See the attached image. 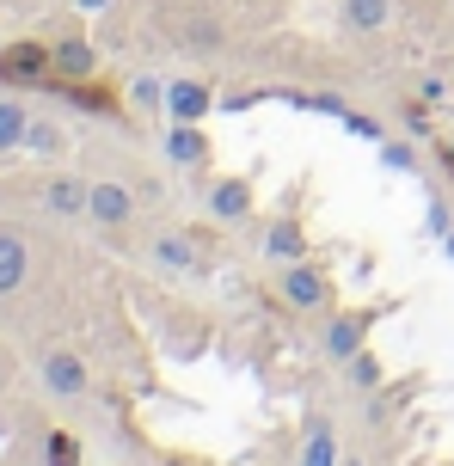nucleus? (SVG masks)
I'll return each instance as SVG.
<instances>
[{"instance_id":"obj_23","label":"nucleus","mask_w":454,"mask_h":466,"mask_svg":"<svg viewBox=\"0 0 454 466\" xmlns=\"http://www.w3.org/2000/svg\"><path fill=\"white\" fill-rule=\"evenodd\" d=\"M399 129H406L411 141H430V98H418V105H406V111H399Z\"/></svg>"},{"instance_id":"obj_2","label":"nucleus","mask_w":454,"mask_h":466,"mask_svg":"<svg viewBox=\"0 0 454 466\" xmlns=\"http://www.w3.org/2000/svg\"><path fill=\"white\" fill-rule=\"evenodd\" d=\"M393 307H332L326 313V326H319V356L332 362V369H344L357 350H368V331L381 326Z\"/></svg>"},{"instance_id":"obj_3","label":"nucleus","mask_w":454,"mask_h":466,"mask_svg":"<svg viewBox=\"0 0 454 466\" xmlns=\"http://www.w3.org/2000/svg\"><path fill=\"white\" fill-rule=\"evenodd\" d=\"M277 301L288 313H332V277L313 264V258H295V264H277Z\"/></svg>"},{"instance_id":"obj_16","label":"nucleus","mask_w":454,"mask_h":466,"mask_svg":"<svg viewBox=\"0 0 454 466\" xmlns=\"http://www.w3.org/2000/svg\"><path fill=\"white\" fill-rule=\"evenodd\" d=\"M25 277H31V246H25V233L0 228V301H6V295H19Z\"/></svg>"},{"instance_id":"obj_6","label":"nucleus","mask_w":454,"mask_h":466,"mask_svg":"<svg viewBox=\"0 0 454 466\" xmlns=\"http://www.w3.org/2000/svg\"><path fill=\"white\" fill-rule=\"evenodd\" d=\"M136 215H142V203H136V190L123 185V178H93V190H86V221L93 228L123 233Z\"/></svg>"},{"instance_id":"obj_12","label":"nucleus","mask_w":454,"mask_h":466,"mask_svg":"<svg viewBox=\"0 0 454 466\" xmlns=\"http://www.w3.org/2000/svg\"><path fill=\"white\" fill-rule=\"evenodd\" d=\"M68 147H74V136H68V123H62V116L31 111V129H25V154H31V160L62 166V160H68Z\"/></svg>"},{"instance_id":"obj_4","label":"nucleus","mask_w":454,"mask_h":466,"mask_svg":"<svg viewBox=\"0 0 454 466\" xmlns=\"http://www.w3.org/2000/svg\"><path fill=\"white\" fill-rule=\"evenodd\" d=\"M203 215H209L221 233L252 228V215H258V185H252V178H239V172L209 178V185H203Z\"/></svg>"},{"instance_id":"obj_11","label":"nucleus","mask_w":454,"mask_h":466,"mask_svg":"<svg viewBox=\"0 0 454 466\" xmlns=\"http://www.w3.org/2000/svg\"><path fill=\"white\" fill-rule=\"evenodd\" d=\"M37 80H55L49 44H6L0 49V86H37Z\"/></svg>"},{"instance_id":"obj_8","label":"nucleus","mask_w":454,"mask_h":466,"mask_svg":"<svg viewBox=\"0 0 454 466\" xmlns=\"http://www.w3.org/2000/svg\"><path fill=\"white\" fill-rule=\"evenodd\" d=\"M216 116V86L203 74H172L166 80V123H209Z\"/></svg>"},{"instance_id":"obj_25","label":"nucleus","mask_w":454,"mask_h":466,"mask_svg":"<svg viewBox=\"0 0 454 466\" xmlns=\"http://www.w3.org/2000/svg\"><path fill=\"white\" fill-rule=\"evenodd\" d=\"M338 123H344L350 136H362V141H387V123H381V116H368V111H344Z\"/></svg>"},{"instance_id":"obj_17","label":"nucleus","mask_w":454,"mask_h":466,"mask_svg":"<svg viewBox=\"0 0 454 466\" xmlns=\"http://www.w3.org/2000/svg\"><path fill=\"white\" fill-rule=\"evenodd\" d=\"M25 129H31V105L13 86H0V160L25 154Z\"/></svg>"},{"instance_id":"obj_9","label":"nucleus","mask_w":454,"mask_h":466,"mask_svg":"<svg viewBox=\"0 0 454 466\" xmlns=\"http://www.w3.org/2000/svg\"><path fill=\"white\" fill-rule=\"evenodd\" d=\"M344 461V436H338L332 411H308L301 442H295V466H338Z\"/></svg>"},{"instance_id":"obj_26","label":"nucleus","mask_w":454,"mask_h":466,"mask_svg":"<svg viewBox=\"0 0 454 466\" xmlns=\"http://www.w3.org/2000/svg\"><path fill=\"white\" fill-rule=\"evenodd\" d=\"M258 105H264V93H258V86H239V93H221V98H216V111H221V116L258 111Z\"/></svg>"},{"instance_id":"obj_18","label":"nucleus","mask_w":454,"mask_h":466,"mask_svg":"<svg viewBox=\"0 0 454 466\" xmlns=\"http://www.w3.org/2000/svg\"><path fill=\"white\" fill-rule=\"evenodd\" d=\"M375 160H381L387 172H399V178H418V172H424V154H418V141H411V136L375 141Z\"/></svg>"},{"instance_id":"obj_10","label":"nucleus","mask_w":454,"mask_h":466,"mask_svg":"<svg viewBox=\"0 0 454 466\" xmlns=\"http://www.w3.org/2000/svg\"><path fill=\"white\" fill-rule=\"evenodd\" d=\"M49 68H55V80H93L98 74V49L93 37H80V31H62V37H49ZM49 80V86H55Z\"/></svg>"},{"instance_id":"obj_13","label":"nucleus","mask_w":454,"mask_h":466,"mask_svg":"<svg viewBox=\"0 0 454 466\" xmlns=\"http://www.w3.org/2000/svg\"><path fill=\"white\" fill-rule=\"evenodd\" d=\"M264 264L277 270V264H295V258H308V228H301V215H270V228H264Z\"/></svg>"},{"instance_id":"obj_14","label":"nucleus","mask_w":454,"mask_h":466,"mask_svg":"<svg viewBox=\"0 0 454 466\" xmlns=\"http://www.w3.org/2000/svg\"><path fill=\"white\" fill-rule=\"evenodd\" d=\"M86 190H93V178H74V172H49L44 178V209L62 215V221H86Z\"/></svg>"},{"instance_id":"obj_32","label":"nucleus","mask_w":454,"mask_h":466,"mask_svg":"<svg viewBox=\"0 0 454 466\" xmlns=\"http://www.w3.org/2000/svg\"><path fill=\"white\" fill-rule=\"evenodd\" d=\"M442 252H449V264H454V228H449V239H442Z\"/></svg>"},{"instance_id":"obj_1","label":"nucleus","mask_w":454,"mask_h":466,"mask_svg":"<svg viewBox=\"0 0 454 466\" xmlns=\"http://www.w3.org/2000/svg\"><path fill=\"white\" fill-rule=\"evenodd\" d=\"M147 270L166 282H203L216 264H209V246L197 239V233L185 228H160L154 239H147Z\"/></svg>"},{"instance_id":"obj_22","label":"nucleus","mask_w":454,"mask_h":466,"mask_svg":"<svg viewBox=\"0 0 454 466\" xmlns=\"http://www.w3.org/2000/svg\"><path fill=\"white\" fill-rule=\"evenodd\" d=\"M449 228H454V203H449V197H430V209H424V233L442 246V239H449Z\"/></svg>"},{"instance_id":"obj_15","label":"nucleus","mask_w":454,"mask_h":466,"mask_svg":"<svg viewBox=\"0 0 454 466\" xmlns=\"http://www.w3.org/2000/svg\"><path fill=\"white\" fill-rule=\"evenodd\" d=\"M393 25V0H338V31L350 37H381Z\"/></svg>"},{"instance_id":"obj_27","label":"nucleus","mask_w":454,"mask_h":466,"mask_svg":"<svg viewBox=\"0 0 454 466\" xmlns=\"http://www.w3.org/2000/svg\"><path fill=\"white\" fill-rule=\"evenodd\" d=\"M418 98L442 105V98H449V80H442V74H424V80H418Z\"/></svg>"},{"instance_id":"obj_5","label":"nucleus","mask_w":454,"mask_h":466,"mask_svg":"<svg viewBox=\"0 0 454 466\" xmlns=\"http://www.w3.org/2000/svg\"><path fill=\"white\" fill-rule=\"evenodd\" d=\"M160 160L172 166V172H209L216 166V147H209V129L203 123H166L160 129Z\"/></svg>"},{"instance_id":"obj_28","label":"nucleus","mask_w":454,"mask_h":466,"mask_svg":"<svg viewBox=\"0 0 454 466\" xmlns=\"http://www.w3.org/2000/svg\"><path fill=\"white\" fill-rule=\"evenodd\" d=\"M13 369H19V362H13V350L0 344V387H6V380H13Z\"/></svg>"},{"instance_id":"obj_29","label":"nucleus","mask_w":454,"mask_h":466,"mask_svg":"<svg viewBox=\"0 0 454 466\" xmlns=\"http://www.w3.org/2000/svg\"><path fill=\"white\" fill-rule=\"evenodd\" d=\"M111 0H74V13H105Z\"/></svg>"},{"instance_id":"obj_24","label":"nucleus","mask_w":454,"mask_h":466,"mask_svg":"<svg viewBox=\"0 0 454 466\" xmlns=\"http://www.w3.org/2000/svg\"><path fill=\"white\" fill-rule=\"evenodd\" d=\"M44 466H80V442L74 436H44Z\"/></svg>"},{"instance_id":"obj_19","label":"nucleus","mask_w":454,"mask_h":466,"mask_svg":"<svg viewBox=\"0 0 454 466\" xmlns=\"http://www.w3.org/2000/svg\"><path fill=\"white\" fill-rule=\"evenodd\" d=\"M338 374H344V387H350V393H375V387L387 380V369H381V356H375V350H357Z\"/></svg>"},{"instance_id":"obj_31","label":"nucleus","mask_w":454,"mask_h":466,"mask_svg":"<svg viewBox=\"0 0 454 466\" xmlns=\"http://www.w3.org/2000/svg\"><path fill=\"white\" fill-rule=\"evenodd\" d=\"M442 160H449V172H454V136H449V141H442Z\"/></svg>"},{"instance_id":"obj_21","label":"nucleus","mask_w":454,"mask_h":466,"mask_svg":"<svg viewBox=\"0 0 454 466\" xmlns=\"http://www.w3.org/2000/svg\"><path fill=\"white\" fill-rule=\"evenodd\" d=\"M283 105L288 111H301V116H344L350 111V98H338V93H319V86H295V93H283Z\"/></svg>"},{"instance_id":"obj_7","label":"nucleus","mask_w":454,"mask_h":466,"mask_svg":"<svg viewBox=\"0 0 454 466\" xmlns=\"http://www.w3.org/2000/svg\"><path fill=\"white\" fill-rule=\"evenodd\" d=\"M37 380H44L49 399H86L93 393V369H86L74 350H55V344L37 356Z\"/></svg>"},{"instance_id":"obj_30","label":"nucleus","mask_w":454,"mask_h":466,"mask_svg":"<svg viewBox=\"0 0 454 466\" xmlns=\"http://www.w3.org/2000/svg\"><path fill=\"white\" fill-rule=\"evenodd\" d=\"M338 466H368V461H362L357 448H344V461H338Z\"/></svg>"},{"instance_id":"obj_20","label":"nucleus","mask_w":454,"mask_h":466,"mask_svg":"<svg viewBox=\"0 0 454 466\" xmlns=\"http://www.w3.org/2000/svg\"><path fill=\"white\" fill-rule=\"evenodd\" d=\"M129 111H136V116H166V80H154V74H129Z\"/></svg>"}]
</instances>
